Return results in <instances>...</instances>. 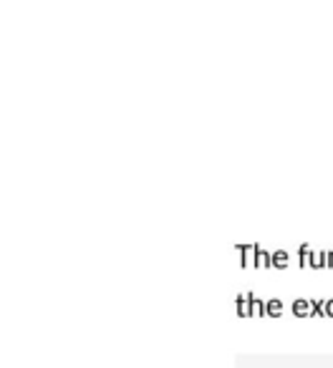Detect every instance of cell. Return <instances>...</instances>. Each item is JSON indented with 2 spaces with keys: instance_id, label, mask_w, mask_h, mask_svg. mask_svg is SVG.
I'll return each mask as SVG.
<instances>
[{
  "instance_id": "cell-1",
  "label": "cell",
  "mask_w": 333,
  "mask_h": 368,
  "mask_svg": "<svg viewBox=\"0 0 333 368\" xmlns=\"http://www.w3.org/2000/svg\"><path fill=\"white\" fill-rule=\"evenodd\" d=\"M255 250H258V245H240L237 252L242 255V265H255Z\"/></svg>"
},
{
  "instance_id": "cell-2",
  "label": "cell",
  "mask_w": 333,
  "mask_h": 368,
  "mask_svg": "<svg viewBox=\"0 0 333 368\" xmlns=\"http://www.w3.org/2000/svg\"><path fill=\"white\" fill-rule=\"evenodd\" d=\"M250 313L253 318H265V300H260L255 293H250Z\"/></svg>"
},
{
  "instance_id": "cell-3",
  "label": "cell",
  "mask_w": 333,
  "mask_h": 368,
  "mask_svg": "<svg viewBox=\"0 0 333 368\" xmlns=\"http://www.w3.org/2000/svg\"><path fill=\"white\" fill-rule=\"evenodd\" d=\"M237 315L240 318H253V313H250V293L237 295Z\"/></svg>"
},
{
  "instance_id": "cell-4",
  "label": "cell",
  "mask_w": 333,
  "mask_h": 368,
  "mask_svg": "<svg viewBox=\"0 0 333 368\" xmlns=\"http://www.w3.org/2000/svg\"><path fill=\"white\" fill-rule=\"evenodd\" d=\"M293 315H298V318L311 315V300H303V298L293 300Z\"/></svg>"
},
{
  "instance_id": "cell-5",
  "label": "cell",
  "mask_w": 333,
  "mask_h": 368,
  "mask_svg": "<svg viewBox=\"0 0 333 368\" xmlns=\"http://www.w3.org/2000/svg\"><path fill=\"white\" fill-rule=\"evenodd\" d=\"M288 262H290V255H288L285 250H275V252H273V267L285 270V267H288Z\"/></svg>"
},
{
  "instance_id": "cell-6",
  "label": "cell",
  "mask_w": 333,
  "mask_h": 368,
  "mask_svg": "<svg viewBox=\"0 0 333 368\" xmlns=\"http://www.w3.org/2000/svg\"><path fill=\"white\" fill-rule=\"evenodd\" d=\"M280 313H283V303H280L278 298L265 300V315H268V318H278Z\"/></svg>"
},
{
  "instance_id": "cell-7",
  "label": "cell",
  "mask_w": 333,
  "mask_h": 368,
  "mask_svg": "<svg viewBox=\"0 0 333 368\" xmlns=\"http://www.w3.org/2000/svg\"><path fill=\"white\" fill-rule=\"evenodd\" d=\"M273 265V255L265 252V250H255V267H270Z\"/></svg>"
},
{
  "instance_id": "cell-8",
  "label": "cell",
  "mask_w": 333,
  "mask_h": 368,
  "mask_svg": "<svg viewBox=\"0 0 333 368\" xmlns=\"http://www.w3.org/2000/svg\"><path fill=\"white\" fill-rule=\"evenodd\" d=\"M311 267H313V270L328 267V252H313V257H311Z\"/></svg>"
},
{
  "instance_id": "cell-9",
  "label": "cell",
  "mask_w": 333,
  "mask_h": 368,
  "mask_svg": "<svg viewBox=\"0 0 333 368\" xmlns=\"http://www.w3.org/2000/svg\"><path fill=\"white\" fill-rule=\"evenodd\" d=\"M298 255H301V267H311V257H313V247H311V245H301Z\"/></svg>"
},
{
  "instance_id": "cell-10",
  "label": "cell",
  "mask_w": 333,
  "mask_h": 368,
  "mask_svg": "<svg viewBox=\"0 0 333 368\" xmlns=\"http://www.w3.org/2000/svg\"><path fill=\"white\" fill-rule=\"evenodd\" d=\"M311 315L326 318V300H311Z\"/></svg>"
},
{
  "instance_id": "cell-11",
  "label": "cell",
  "mask_w": 333,
  "mask_h": 368,
  "mask_svg": "<svg viewBox=\"0 0 333 368\" xmlns=\"http://www.w3.org/2000/svg\"><path fill=\"white\" fill-rule=\"evenodd\" d=\"M326 318H333V298L326 300Z\"/></svg>"
},
{
  "instance_id": "cell-12",
  "label": "cell",
  "mask_w": 333,
  "mask_h": 368,
  "mask_svg": "<svg viewBox=\"0 0 333 368\" xmlns=\"http://www.w3.org/2000/svg\"><path fill=\"white\" fill-rule=\"evenodd\" d=\"M328 267H333V250L328 252Z\"/></svg>"
}]
</instances>
